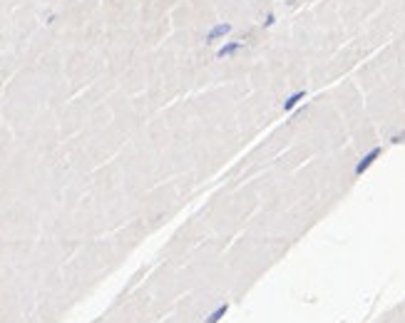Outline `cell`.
Masks as SVG:
<instances>
[{
  "mask_svg": "<svg viewBox=\"0 0 405 323\" xmlns=\"http://www.w3.org/2000/svg\"><path fill=\"white\" fill-rule=\"evenodd\" d=\"M306 97H309V90H296V92H291V95L284 100L281 110H284V112H291V110H296V107H298V105H301V102H303Z\"/></svg>",
  "mask_w": 405,
  "mask_h": 323,
  "instance_id": "5",
  "label": "cell"
},
{
  "mask_svg": "<svg viewBox=\"0 0 405 323\" xmlns=\"http://www.w3.org/2000/svg\"><path fill=\"white\" fill-rule=\"evenodd\" d=\"M229 308H232V304L229 301H224V304H219L214 311H209L207 316H204V321L201 323H221L224 318H226V313H229Z\"/></svg>",
  "mask_w": 405,
  "mask_h": 323,
  "instance_id": "4",
  "label": "cell"
},
{
  "mask_svg": "<svg viewBox=\"0 0 405 323\" xmlns=\"http://www.w3.org/2000/svg\"><path fill=\"white\" fill-rule=\"evenodd\" d=\"M390 144H405V130H400V132H395L393 137H390Z\"/></svg>",
  "mask_w": 405,
  "mask_h": 323,
  "instance_id": "7",
  "label": "cell"
},
{
  "mask_svg": "<svg viewBox=\"0 0 405 323\" xmlns=\"http://www.w3.org/2000/svg\"><path fill=\"white\" fill-rule=\"evenodd\" d=\"M234 33V25L232 22H226V20H221V22H214L212 28H209V33H207V45H212V42H216V40H224L229 38Z\"/></svg>",
  "mask_w": 405,
  "mask_h": 323,
  "instance_id": "2",
  "label": "cell"
},
{
  "mask_svg": "<svg viewBox=\"0 0 405 323\" xmlns=\"http://www.w3.org/2000/svg\"><path fill=\"white\" fill-rule=\"evenodd\" d=\"M273 25H276V15H273V13H266V15H264V22H261V28H264V30H269V28H273Z\"/></svg>",
  "mask_w": 405,
  "mask_h": 323,
  "instance_id": "6",
  "label": "cell"
},
{
  "mask_svg": "<svg viewBox=\"0 0 405 323\" xmlns=\"http://www.w3.org/2000/svg\"><path fill=\"white\" fill-rule=\"evenodd\" d=\"M239 50H244V42H241V40H224V42H221V47L216 50V60L234 57Z\"/></svg>",
  "mask_w": 405,
  "mask_h": 323,
  "instance_id": "3",
  "label": "cell"
},
{
  "mask_svg": "<svg viewBox=\"0 0 405 323\" xmlns=\"http://www.w3.org/2000/svg\"><path fill=\"white\" fill-rule=\"evenodd\" d=\"M381 157H383V147H381V144L370 147V150H368V152L363 154L358 162H356V167H353V177H356V179H358V177H363V174H366V171L370 169V167H373Z\"/></svg>",
  "mask_w": 405,
  "mask_h": 323,
  "instance_id": "1",
  "label": "cell"
}]
</instances>
